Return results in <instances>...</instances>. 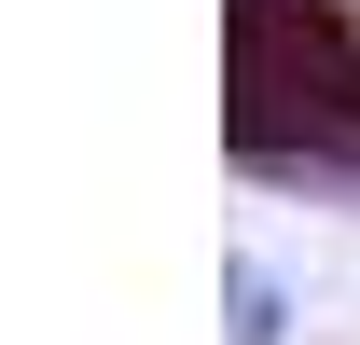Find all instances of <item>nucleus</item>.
<instances>
[{"label": "nucleus", "instance_id": "obj_1", "mask_svg": "<svg viewBox=\"0 0 360 345\" xmlns=\"http://www.w3.org/2000/svg\"><path fill=\"white\" fill-rule=\"evenodd\" d=\"M236 345H277V276L264 262H236Z\"/></svg>", "mask_w": 360, "mask_h": 345}]
</instances>
